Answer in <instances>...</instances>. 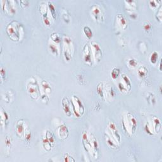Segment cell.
I'll list each match as a JSON object with an SVG mask.
<instances>
[{
	"mask_svg": "<svg viewBox=\"0 0 162 162\" xmlns=\"http://www.w3.org/2000/svg\"><path fill=\"white\" fill-rule=\"evenodd\" d=\"M122 125L123 131L128 136H132L135 134L137 130V120L132 113L127 112L122 117Z\"/></svg>",
	"mask_w": 162,
	"mask_h": 162,
	"instance_id": "6da1fadb",
	"label": "cell"
},
{
	"mask_svg": "<svg viewBox=\"0 0 162 162\" xmlns=\"http://www.w3.org/2000/svg\"><path fill=\"white\" fill-rule=\"evenodd\" d=\"M6 32L8 37L14 41L21 40L24 33L22 25L17 21H13L8 24L6 28Z\"/></svg>",
	"mask_w": 162,
	"mask_h": 162,
	"instance_id": "7a4b0ae2",
	"label": "cell"
},
{
	"mask_svg": "<svg viewBox=\"0 0 162 162\" xmlns=\"http://www.w3.org/2000/svg\"><path fill=\"white\" fill-rule=\"evenodd\" d=\"M63 52L66 61H70L74 55V45L71 37L68 36L63 37Z\"/></svg>",
	"mask_w": 162,
	"mask_h": 162,
	"instance_id": "3957f363",
	"label": "cell"
},
{
	"mask_svg": "<svg viewBox=\"0 0 162 162\" xmlns=\"http://www.w3.org/2000/svg\"><path fill=\"white\" fill-rule=\"evenodd\" d=\"M70 104L72 108V112L76 117H81L85 112V108L81 100L77 96L71 97Z\"/></svg>",
	"mask_w": 162,
	"mask_h": 162,
	"instance_id": "277c9868",
	"label": "cell"
},
{
	"mask_svg": "<svg viewBox=\"0 0 162 162\" xmlns=\"http://www.w3.org/2000/svg\"><path fill=\"white\" fill-rule=\"evenodd\" d=\"M27 91L33 100H37L40 96V88L37 81L34 77H33L31 78L30 80L28 81L27 84Z\"/></svg>",
	"mask_w": 162,
	"mask_h": 162,
	"instance_id": "5b68a950",
	"label": "cell"
},
{
	"mask_svg": "<svg viewBox=\"0 0 162 162\" xmlns=\"http://www.w3.org/2000/svg\"><path fill=\"white\" fill-rule=\"evenodd\" d=\"M90 47L94 62L96 63H100L103 56L102 49H101L100 45L96 41H92Z\"/></svg>",
	"mask_w": 162,
	"mask_h": 162,
	"instance_id": "8992f818",
	"label": "cell"
},
{
	"mask_svg": "<svg viewBox=\"0 0 162 162\" xmlns=\"http://www.w3.org/2000/svg\"><path fill=\"white\" fill-rule=\"evenodd\" d=\"M1 8L3 10L9 15H14L17 12L15 1H2Z\"/></svg>",
	"mask_w": 162,
	"mask_h": 162,
	"instance_id": "52a82bcc",
	"label": "cell"
},
{
	"mask_svg": "<svg viewBox=\"0 0 162 162\" xmlns=\"http://www.w3.org/2000/svg\"><path fill=\"white\" fill-rule=\"evenodd\" d=\"M108 133L112 137L113 140L115 141L117 144H119L121 142V136L119 132L118 129H117V127L113 122H110L108 123Z\"/></svg>",
	"mask_w": 162,
	"mask_h": 162,
	"instance_id": "ba28073f",
	"label": "cell"
},
{
	"mask_svg": "<svg viewBox=\"0 0 162 162\" xmlns=\"http://www.w3.org/2000/svg\"><path fill=\"white\" fill-rule=\"evenodd\" d=\"M91 15L95 20L101 22L104 20V14L101 6L94 5L91 7Z\"/></svg>",
	"mask_w": 162,
	"mask_h": 162,
	"instance_id": "9c48e42d",
	"label": "cell"
},
{
	"mask_svg": "<svg viewBox=\"0 0 162 162\" xmlns=\"http://www.w3.org/2000/svg\"><path fill=\"white\" fill-rule=\"evenodd\" d=\"M82 57L84 62L88 65H92L93 63V55L91 49V47L88 44H85L82 49Z\"/></svg>",
	"mask_w": 162,
	"mask_h": 162,
	"instance_id": "30bf717a",
	"label": "cell"
},
{
	"mask_svg": "<svg viewBox=\"0 0 162 162\" xmlns=\"http://www.w3.org/2000/svg\"><path fill=\"white\" fill-rule=\"evenodd\" d=\"M89 138H90L91 146H92L91 155L95 158V159H98V157H99V149H100L99 143H98L96 138L93 134H91Z\"/></svg>",
	"mask_w": 162,
	"mask_h": 162,
	"instance_id": "8fae6325",
	"label": "cell"
},
{
	"mask_svg": "<svg viewBox=\"0 0 162 162\" xmlns=\"http://www.w3.org/2000/svg\"><path fill=\"white\" fill-rule=\"evenodd\" d=\"M82 145H83L85 151L88 152V153H89L91 155L92 153L91 142L89 136H88L87 132L86 131H85L84 132H83V134H82Z\"/></svg>",
	"mask_w": 162,
	"mask_h": 162,
	"instance_id": "7c38bea8",
	"label": "cell"
},
{
	"mask_svg": "<svg viewBox=\"0 0 162 162\" xmlns=\"http://www.w3.org/2000/svg\"><path fill=\"white\" fill-rule=\"evenodd\" d=\"M26 127H25V120L24 119L19 120L16 125V132L20 138L24 137V134Z\"/></svg>",
	"mask_w": 162,
	"mask_h": 162,
	"instance_id": "4fadbf2b",
	"label": "cell"
},
{
	"mask_svg": "<svg viewBox=\"0 0 162 162\" xmlns=\"http://www.w3.org/2000/svg\"><path fill=\"white\" fill-rule=\"evenodd\" d=\"M104 93H105L106 100L112 101L116 96V92L113 87L110 84H106L104 86Z\"/></svg>",
	"mask_w": 162,
	"mask_h": 162,
	"instance_id": "5bb4252c",
	"label": "cell"
},
{
	"mask_svg": "<svg viewBox=\"0 0 162 162\" xmlns=\"http://www.w3.org/2000/svg\"><path fill=\"white\" fill-rule=\"evenodd\" d=\"M62 107L65 114L68 117L72 115V111L70 108V104L69 100L67 98H63L62 101Z\"/></svg>",
	"mask_w": 162,
	"mask_h": 162,
	"instance_id": "9a60e30c",
	"label": "cell"
},
{
	"mask_svg": "<svg viewBox=\"0 0 162 162\" xmlns=\"http://www.w3.org/2000/svg\"><path fill=\"white\" fill-rule=\"evenodd\" d=\"M69 134L68 129L65 124H62L61 125H60L58 128V137L63 139V140H65L66 138H68Z\"/></svg>",
	"mask_w": 162,
	"mask_h": 162,
	"instance_id": "2e32d148",
	"label": "cell"
},
{
	"mask_svg": "<svg viewBox=\"0 0 162 162\" xmlns=\"http://www.w3.org/2000/svg\"><path fill=\"white\" fill-rule=\"evenodd\" d=\"M104 138H105L106 142L110 148L113 149V150H117L119 148V144L113 140V139L111 137L107 132L104 133Z\"/></svg>",
	"mask_w": 162,
	"mask_h": 162,
	"instance_id": "e0dca14e",
	"label": "cell"
},
{
	"mask_svg": "<svg viewBox=\"0 0 162 162\" xmlns=\"http://www.w3.org/2000/svg\"><path fill=\"white\" fill-rule=\"evenodd\" d=\"M117 23L119 26L123 30L126 29L127 27V22L124 16L122 14H118L117 16Z\"/></svg>",
	"mask_w": 162,
	"mask_h": 162,
	"instance_id": "ac0fdd59",
	"label": "cell"
},
{
	"mask_svg": "<svg viewBox=\"0 0 162 162\" xmlns=\"http://www.w3.org/2000/svg\"><path fill=\"white\" fill-rule=\"evenodd\" d=\"M152 123H153L154 134H158L160 132L161 128V123L160 120L157 117H153L152 119Z\"/></svg>",
	"mask_w": 162,
	"mask_h": 162,
	"instance_id": "d6986e66",
	"label": "cell"
},
{
	"mask_svg": "<svg viewBox=\"0 0 162 162\" xmlns=\"http://www.w3.org/2000/svg\"><path fill=\"white\" fill-rule=\"evenodd\" d=\"M96 91L101 100L103 101H106V98H105V93H104V83L102 82H100L99 84H98L96 87Z\"/></svg>",
	"mask_w": 162,
	"mask_h": 162,
	"instance_id": "ffe728a7",
	"label": "cell"
},
{
	"mask_svg": "<svg viewBox=\"0 0 162 162\" xmlns=\"http://www.w3.org/2000/svg\"><path fill=\"white\" fill-rule=\"evenodd\" d=\"M9 117L8 113L5 112V110L3 108H1V127L5 125V126L8 123Z\"/></svg>",
	"mask_w": 162,
	"mask_h": 162,
	"instance_id": "44dd1931",
	"label": "cell"
},
{
	"mask_svg": "<svg viewBox=\"0 0 162 162\" xmlns=\"http://www.w3.org/2000/svg\"><path fill=\"white\" fill-rule=\"evenodd\" d=\"M121 81L123 82L124 85L126 86L127 89L128 91H130L131 90L132 87V84H131V81L130 80L129 77L127 75L125 74H122L121 75Z\"/></svg>",
	"mask_w": 162,
	"mask_h": 162,
	"instance_id": "7402d4cb",
	"label": "cell"
},
{
	"mask_svg": "<svg viewBox=\"0 0 162 162\" xmlns=\"http://www.w3.org/2000/svg\"><path fill=\"white\" fill-rule=\"evenodd\" d=\"M144 131L147 133L150 136H153L154 134V131H153V123H152L151 120L147 122L144 125Z\"/></svg>",
	"mask_w": 162,
	"mask_h": 162,
	"instance_id": "603a6c76",
	"label": "cell"
},
{
	"mask_svg": "<svg viewBox=\"0 0 162 162\" xmlns=\"http://www.w3.org/2000/svg\"><path fill=\"white\" fill-rule=\"evenodd\" d=\"M39 10L41 15H42L43 17H47V16H48V12H49L48 6H47V5H46L45 3H42L40 5Z\"/></svg>",
	"mask_w": 162,
	"mask_h": 162,
	"instance_id": "cb8c5ba5",
	"label": "cell"
},
{
	"mask_svg": "<svg viewBox=\"0 0 162 162\" xmlns=\"http://www.w3.org/2000/svg\"><path fill=\"white\" fill-rule=\"evenodd\" d=\"M124 2L126 5L127 10H136V8H137V4L134 0H128V1H125Z\"/></svg>",
	"mask_w": 162,
	"mask_h": 162,
	"instance_id": "d4e9b609",
	"label": "cell"
},
{
	"mask_svg": "<svg viewBox=\"0 0 162 162\" xmlns=\"http://www.w3.org/2000/svg\"><path fill=\"white\" fill-rule=\"evenodd\" d=\"M49 49L53 55L55 56H58L60 55V50L57 44L53 42L49 44Z\"/></svg>",
	"mask_w": 162,
	"mask_h": 162,
	"instance_id": "484cf974",
	"label": "cell"
},
{
	"mask_svg": "<svg viewBox=\"0 0 162 162\" xmlns=\"http://www.w3.org/2000/svg\"><path fill=\"white\" fill-rule=\"evenodd\" d=\"M41 87L44 93L46 94H49L52 93V87H51L49 84L46 81H43L41 82Z\"/></svg>",
	"mask_w": 162,
	"mask_h": 162,
	"instance_id": "4316f807",
	"label": "cell"
},
{
	"mask_svg": "<svg viewBox=\"0 0 162 162\" xmlns=\"http://www.w3.org/2000/svg\"><path fill=\"white\" fill-rule=\"evenodd\" d=\"M148 68L145 66H140L138 69V75L141 78H144L148 74Z\"/></svg>",
	"mask_w": 162,
	"mask_h": 162,
	"instance_id": "83f0119b",
	"label": "cell"
},
{
	"mask_svg": "<svg viewBox=\"0 0 162 162\" xmlns=\"http://www.w3.org/2000/svg\"><path fill=\"white\" fill-rule=\"evenodd\" d=\"M158 56H159V54L156 51H154V52L152 53L150 56V62L153 65L157 64L158 62Z\"/></svg>",
	"mask_w": 162,
	"mask_h": 162,
	"instance_id": "f1b7e54d",
	"label": "cell"
},
{
	"mask_svg": "<svg viewBox=\"0 0 162 162\" xmlns=\"http://www.w3.org/2000/svg\"><path fill=\"white\" fill-rule=\"evenodd\" d=\"M47 6H48L49 11L50 12V14H52L53 18L56 19L57 15H56V8L55 5H54L51 1H48L47 2Z\"/></svg>",
	"mask_w": 162,
	"mask_h": 162,
	"instance_id": "f546056e",
	"label": "cell"
},
{
	"mask_svg": "<svg viewBox=\"0 0 162 162\" xmlns=\"http://www.w3.org/2000/svg\"><path fill=\"white\" fill-rule=\"evenodd\" d=\"M42 142L44 150L47 151H49L51 150H52V147H53V146L51 144L49 141L47 140V139L46 138V136H44V137L43 138Z\"/></svg>",
	"mask_w": 162,
	"mask_h": 162,
	"instance_id": "4dcf8cb0",
	"label": "cell"
},
{
	"mask_svg": "<svg viewBox=\"0 0 162 162\" xmlns=\"http://www.w3.org/2000/svg\"><path fill=\"white\" fill-rule=\"evenodd\" d=\"M45 136L47 139V140L49 141L51 144H52L53 146V145L55 143V136H54L53 133L49 131H46Z\"/></svg>",
	"mask_w": 162,
	"mask_h": 162,
	"instance_id": "1f68e13d",
	"label": "cell"
},
{
	"mask_svg": "<svg viewBox=\"0 0 162 162\" xmlns=\"http://www.w3.org/2000/svg\"><path fill=\"white\" fill-rule=\"evenodd\" d=\"M127 65L130 68H135L137 67L138 65V62L137 60H136L134 58H131L128 60L127 61Z\"/></svg>",
	"mask_w": 162,
	"mask_h": 162,
	"instance_id": "d6a6232c",
	"label": "cell"
},
{
	"mask_svg": "<svg viewBox=\"0 0 162 162\" xmlns=\"http://www.w3.org/2000/svg\"><path fill=\"white\" fill-rule=\"evenodd\" d=\"M50 39L53 43H55L56 44H59L60 43V41H61V39H60V36L56 33H53L51 34Z\"/></svg>",
	"mask_w": 162,
	"mask_h": 162,
	"instance_id": "836d02e7",
	"label": "cell"
},
{
	"mask_svg": "<svg viewBox=\"0 0 162 162\" xmlns=\"http://www.w3.org/2000/svg\"><path fill=\"white\" fill-rule=\"evenodd\" d=\"M120 74V70L118 67H115L113 68L112 72H111V77L114 80H115L117 78L119 77Z\"/></svg>",
	"mask_w": 162,
	"mask_h": 162,
	"instance_id": "e575fe53",
	"label": "cell"
},
{
	"mask_svg": "<svg viewBox=\"0 0 162 162\" xmlns=\"http://www.w3.org/2000/svg\"><path fill=\"white\" fill-rule=\"evenodd\" d=\"M84 31V33L85 35L88 39H91L93 37V31H92L91 28L89 27V26H85L83 28Z\"/></svg>",
	"mask_w": 162,
	"mask_h": 162,
	"instance_id": "d590c367",
	"label": "cell"
},
{
	"mask_svg": "<svg viewBox=\"0 0 162 162\" xmlns=\"http://www.w3.org/2000/svg\"><path fill=\"white\" fill-rule=\"evenodd\" d=\"M143 29L147 34L150 33L152 29V24L150 22L146 21L143 24Z\"/></svg>",
	"mask_w": 162,
	"mask_h": 162,
	"instance_id": "8d00e7d4",
	"label": "cell"
},
{
	"mask_svg": "<svg viewBox=\"0 0 162 162\" xmlns=\"http://www.w3.org/2000/svg\"><path fill=\"white\" fill-rule=\"evenodd\" d=\"M5 146H6V149L7 151H9L10 150V148L12 146V139L9 136H6L5 138Z\"/></svg>",
	"mask_w": 162,
	"mask_h": 162,
	"instance_id": "74e56055",
	"label": "cell"
},
{
	"mask_svg": "<svg viewBox=\"0 0 162 162\" xmlns=\"http://www.w3.org/2000/svg\"><path fill=\"white\" fill-rule=\"evenodd\" d=\"M62 18H63V20L64 21L65 23H68L70 21V15L68 14V13L67 12V11L64 10L62 11Z\"/></svg>",
	"mask_w": 162,
	"mask_h": 162,
	"instance_id": "f35d334b",
	"label": "cell"
},
{
	"mask_svg": "<svg viewBox=\"0 0 162 162\" xmlns=\"http://www.w3.org/2000/svg\"><path fill=\"white\" fill-rule=\"evenodd\" d=\"M118 87L119 89V90L121 92V93H127L128 90H127V89L126 86L124 85V84L123 83V82L120 81V82H119V83H118Z\"/></svg>",
	"mask_w": 162,
	"mask_h": 162,
	"instance_id": "ab89813d",
	"label": "cell"
},
{
	"mask_svg": "<svg viewBox=\"0 0 162 162\" xmlns=\"http://www.w3.org/2000/svg\"><path fill=\"white\" fill-rule=\"evenodd\" d=\"M147 100L148 101V103L151 104H154L156 103V98L155 97V95L153 93H149L147 96Z\"/></svg>",
	"mask_w": 162,
	"mask_h": 162,
	"instance_id": "60d3db41",
	"label": "cell"
},
{
	"mask_svg": "<svg viewBox=\"0 0 162 162\" xmlns=\"http://www.w3.org/2000/svg\"><path fill=\"white\" fill-rule=\"evenodd\" d=\"M160 1H157V0H151V1H149L150 7L154 9L158 8V6L160 5Z\"/></svg>",
	"mask_w": 162,
	"mask_h": 162,
	"instance_id": "b9f144b4",
	"label": "cell"
},
{
	"mask_svg": "<svg viewBox=\"0 0 162 162\" xmlns=\"http://www.w3.org/2000/svg\"><path fill=\"white\" fill-rule=\"evenodd\" d=\"M24 137H25V141H26L27 142H28L31 141V132L30 129H28V127H26V129H25Z\"/></svg>",
	"mask_w": 162,
	"mask_h": 162,
	"instance_id": "7bdbcfd3",
	"label": "cell"
},
{
	"mask_svg": "<svg viewBox=\"0 0 162 162\" xmlns=\"http://www.w3.org/2000/svg\"><path fill=\"white\" fill-rule=\"evenodd\" d=\"M77 82L81 85H84L85 83H86V81H85V78L84 76L82 75H77Z\"/></svg>",
	"mask_w": 162,
	"mask_h": 162,
	"instance_id": "ee69618b",
	"label": "cell"
},
{
	"mask_svg": "<svg viewBox=\"0 0 162 162\" xmlns=\"http://www.w3.org/2000/svg\"><path fill=\"white\" fill-rule=\"evenodd\" d=\"M161 18H162V13H161V6H160L159 9H158L157 13L156 14V18L157 20L161 22Z\"/></svg>",
	"mask_w": 162,
	"mask_h": 162,
	"instance_id": "f6af8a7d",
	"label": "cell"
},
{
	"mask_svg": "<svg viewBox=\"0 0 162 162\" xmlns=\"http://www.w3.org/2000/svg\"><path fill=\"white\" fill-rule=\"evenodd\" d=\"M64 161H75V160L73 158L72 156H70L68 153H65L64 155V159H63Z\"/></svg>",
	"mask_w": 162,
	"mask_h": 162,
	"instance_id": "bcb514c9",
	"label": "cell"
},
{
	"mask_svg": "<svg viewBox=\"0 0 162 162\" xmlns=\"http://www.w3.org/2000/svg\"><path fill=\"white\" fill-rule=\"evenodd\" d=\"M127 13H128L129 15L132 19L137 18V17H138V14H137V13H136L135 11H132V10H127Z\"/></svg>",
	"mask_w": 162,
	"mask_h": 162,
	"instance_id": "7dc6e473",
	"label": "cell"
},
{
	"mask_svg": "<svg viewBox=\"0 0 162 162\" xmlns=\"http://www.w3.org/2000/svg\"><path fill=\"white\" fill-rule=\"evenodd\" d=\"M41 100L43 103H48L49 101V98L48 96H47V94L45 93H43V94H42V95L41 96Z\"/></svg>",
	"mask_w": 162,
	"mask_h": 162,
	"instance_id": "c3c4849f",
	"label": "cell"
},
{
	"mask_svg": "<svg viewBox=\"0 0 162 162\" xmlns=\"http://www.w3.org/2000/svg\"><path fill=\"white\" fill-rule=\"evenodd\" d=\"M20 6L23 8H26L28 6H29V1H27V0H22L20 1Z\"/></svg>",
	"mask_w": 162,
	"mask_h": 162,
	"instance_id": "681fc988",
	"label": "cell"
},
{
	"mask_svg": "<svg viewBox=\"0 0 162 162\" xmlns=\"http://www.w3.org/2000/svg\"><path fill=\"white\" fill-rule=\"evenodd\" d=\"M43 20L44 24L46 25H47V26H49V25H51V21H50L49 16H47V17H43Z\"/></svg>",
	"mask_w": 162,
	"mask_h": 162,
	"instance_id": "f907efd6",
	"label": "cell"
},
{
	"mask_svg": "<svg viewBox=\"0 0 162 162\" xmlns=\"http://www.w3.org/2000/svg\"><path fill=\"white\" fill-rule=\"evenodd\" d=\"M0 75H1V84L3 82V79L6 76V71L5 69L1 66V69H0Z\"/></svg>",
	"mask_w": 162,
	"mask_h": 162,
	"instance_id": "816d5d0a",
	"label": "cell"
},
{
	"mask_svg": "<svg viewBox=\"0 0 162 162\" xmlns=\"http://www.w3.org/2000/svg\"><path fill=\"white\" fill-rule=\"evenodd\" d=\"M159 70H161V59L160 60V65H159Z\"/></svg>",
	"mask_w": 162,
	"mask_h": 162,
	"instance_id": "f5cc1de1",
	"label": "cell"
}]
</instances>
